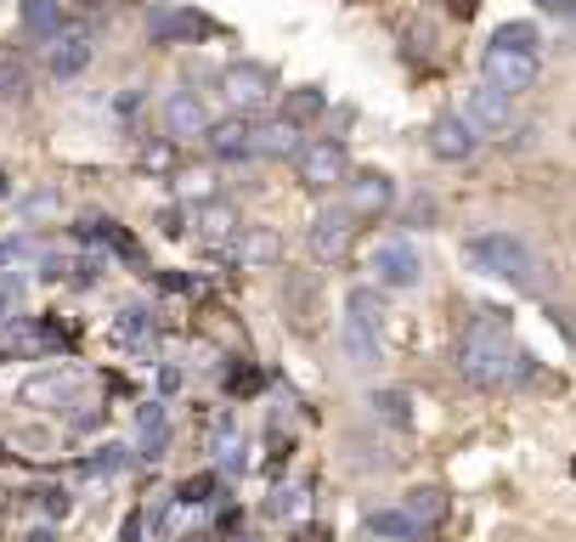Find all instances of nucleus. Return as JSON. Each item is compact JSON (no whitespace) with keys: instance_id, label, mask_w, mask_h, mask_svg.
<instances>
[{"instance_id":"obj_1","label":"nucleus","mask_w":576,"mask_h":542,"mask_svg":"<svg viewBox=\"0 0 576 542\" xmlns=\"http://www.w3.org/2000/svg\"><path fill=\"white\" fill-rule=\"evenodd\" d=\"M458 373L474 390H508L531 379V351H520L515 339L503 333L497 311H474L463 345H458Z\"/></svg>"},{"instance_id":"obj_17","label":"nucleus","mask_w":576,"mask_h":542,"mask_svg":"<svg viewBox=\"0 0 576 542\" xmlns=\"http://www.w3.org/2000/svg\"><path fill=\"white\" fill-rule=\"evenodd\" d=\"M232 255L244 260V266H278V255H283V237L271 232V226H237V237H232Z\"/></svg>"},{"instance_id":"obj_22","label":"nucleus","mask_w":576,"mask_h":542,"mask_svg":"<svg viewBox=\"0 0 576 542\" xmlns=\"http://www.w3.org/2000/svg\"><path fill=\"white\" fill-rule=\"evenodd\" d=\"M401 508H407V515H413V520L430 531V526H440V520H447V492H440V486H413Z\"/></svg>"},{"instance_id":"obj_10","label":"nucleus","mask_w":576,"mask_h":542,"mask_svg":"<svg viewBox=\"0 0 576 542\" xmlns=\"http://www.w3.org/2000/svg\"><path fill=\"white\" fill-rule=\"evenodd\" d=\"M351 244H356V221L339 210V203H333V210H322V215L311 221V232H305V249H311V260H322V266L345 260Z\"/></svg>"},{"instance_id":"obj_21","label":"nucleus","mask_w":576,"mask_h":542,"mask_svg":"<svg viewBox=\"0 0 576 542\" xmlns=\"http://www.w3.org/2000/svg\"><path fill=\"white\" fill-rule=\"evenodd\" d=\"M192 221H198V237H210V244H232L237 226H244V221L232 215V203H198Z\"/></svg>"},{"instance_id":"obj_25","label":"nucleus","mask_w":576,"mask_h":542,"mask_svg":"<svg viewBox=\"0 0 576 542\" xmlns=\"http://www.w3.org/2000/svg\"><path fill=\"white\" fill-rule=\"evenodd\" d=\"M215 469H221V474L249 469V440L237 435V429H221V435H215Z\"/></svg>"},{"instance_id":"obj_9","label":"nucleus","mask_w":576,"mask_h":542,"mask_svg":"<svg viewBox=\"0 0 576 542\" xmlns=\"http://www.w3.org/2000/svg\"><path fill=\"white\" fill-rule=\"evenodd\" d=\"M458 119H463L474 136H481V142H486V136H503L508 125H515V96H503V91H492V85L481 80V85L469 91V102H463Z\"/></svg>"},{"instance_id":"obj_34","label":"nucleus","mask_w":576,"mask_h":542,"mask_svg":"<svg viewBox=\"0 0 576 542\" xmlns=\"http://www.w3.org/2000/svg\"><path fill=\"white\" fill-rule=\"evenodd\" d=\"M542 12H554V17H576V0H537Z\"/></svg>"},{"instance_id":"obj_31","label":"nucleus","mask_w":576,"mask_h":542,"mask_svg":"<svg viewBox=\"0 0 576 542\" xmlns=\"http://www.w3.org/2000/svg\"><path fill=\"white\" fill-rule=\"evenodd\" d=\"M148 328H153V317L142 311V305H125V311H119V322H114V333H119V339H142Z\"/></svg>"},{"instance_id":"obj_24","label":"nucleus","mask_w":576,"mask_h":542,"mask_svg":"<svg viewBox=\"0 0 576 542\" xmlns=\"http://www.w3.org/2000/svg\"><path fill=\"white\" fill-rule=\"evenodd\" d=\"M492 46H503V51H526V57H537V51H542V28H537V23H503V28L492 34Z\"/></svg>"},{"instance_id":"obj_13","label":"nucleus","mask_w":576,"mask_h":542,"mask_svg":"<svg viewBox=\"0 0 576 542\" xmlns=\"http://www.w3.org/2000/svg\"><path fill=\"white\" fill-rule=\"evenodd\" d=\"M424 142H430V153H435V158H447V164H469L474 153H481V136H474L458 114H435Z\"/></svg>"},{"instance_id":"obj_26","label":"nucleus","mask_w":576,"mask_h":542,"mask_svg":"<svg viewBox=\"0 0 576 542\" xmlns=\"http://www.w3.org/2000/svg\"><path fill=\"white\" fill-rule=\"evenodd\" d=\"M80 390V373H46V379H28V401H68Z\"/></svg>"},{"instance_id":"obj_38","label":"nucleus","mask_w":576,"mask_h":542,"mask_svg":"<svg viewBox=\"0 0 576 542\" xmlns=\"http://www.w3.org/2000/svg\"><path fill=\"white\" fill-rule=\"evenodd\" d=\"M7 192H12V181H7V176H0V198H7Z\"/></svg>"},{"instance_id":"obj_12","label":"nucleus","mask_w":576,"mask_h":542,"mask_svg":"<svg viewBox=\"0 0 576 542\" xmlns=\"http://www.w3.org/2000/svg\"><path fill=\"white\" fill-rule=\"evenodd\" d=\"M148 34H153V46H187V40H203V34H215V23L192 12V7H158L148 17Z\"/></svg>"},{"instance_id":"obj_5","label":"nucleus","mask_w":576,"mask_h":542,"mask_svg":"<svg viewBox=\"0 0 576 542\" xmlns=\"http://www.w3.org/2000/svg\"><path fill=\"white\" fill-rule=\"evenodd\" d=\"M221 91L232 102V114L249 119V114H260V108L278 102V74H271L266 62H232L226 74H221Z\"/></svg>"},{"instance_id":"obj_29","label":"nucleus","mask_w":576,"mask_h":542,"mask_svg":"<svg viewBox=\"0 0 576 542\" xmlns=\"http://www.w3.org/2000/svg\"><path fill=\"white\" fill-rule=\"evenodd\" d=\"M271 515H278V520H299L305 515V486H278V492H271Z\"/></svg>"},{"instance_id":"obj_16","label":"nucleus","mask_w":576,"mask_h":542,"mask_svg":"<svg viewBox=\"0 0 576 542\" xmlns=\"http://www.w3.org/2000/svg\"><path fill=\"white\" fill-rule=\"evenodd\" d=\"M91 40L85 34H57L51 40V51H46V68H51V80H80L85 68H91Z\"/></svg>"},{"instance_id":"obj_4","label":"nucleus","mask_w":576,"mask_h":542,"mask_svg":"<svg viewBox=\"0 0 576 542\" xmlns=\"http://www.w3.org/2000/svg\"><path fill=\"white\" fill-rule=\"evenodd\" d=\"M294 169H299V181L311 192H333V187H345V176H351V148L339 142V136H317V142H305L294 153Z\"/></svg>"},{"instance_id":"obj_33","label":"nucleus","mask_w":576,"mask_h":542,"mask_svg":"<svg viewBox=\"0 0 576 542\" xmlns=\"http://www.w3.org/2000/svg\"><path fill=\"white\" fill-rule=\"evenodd\" d=\"M34 497H46V515H51V520H62V515H68V492L46 486V492H34Z\"/></svg>"},{"instance_id":"obj_18","label":"nucleus","mask_w":576,"mask_h":542,"mask_svg":"<svg viewBox=\"0 0 576 542\" xmlns=\"http://www.w3.org/2000/svg\"><path fill=\"white\" fill-rule=\"evenodd\" d=\"M367 537H379V542H424V526L396 503V508H373V515H367Z\"/></svg>"},{"instance_id":"obj_14","label":"nucleus","mask_w":576,"mask_h":542,"mask_svg":"<svg viewBox=\"0 0 576 542\" xmlns=\"http://www.w3.org/2000/svg\"><path fill=\"white\" fill-rule=\"evenodd\" d=\"M203 148H210L221 164H244V158H255V119H221V125H210L203 130Z\"/></svg>"},{"instance_id":"obj_6","label":"nucleus","mask_w":576,"mask_h":542,"mask_svg":"<svg viewBox=\"0 0 576 542\" xmlns=\"http://www.w3.org/2000/svg\"><path fill=\"white\" fill-rule=\"evenodd\" d=\"M367 271H373V288H419L424 283V255H419L413 237H385V244L373 249Z\"/></svg>"},{"instance_id":"obj_35","label":"nucleus","mask_w":576,"mask_h":542,"mask_svg":"<svg viewBox=\"0 0 576 542\" xmlns=\"http://www.w3.org/2000/svg\"><path fill=\"white\" fill-rule=\"evenodd\" d=\"M23 542H57V531H51V526H34V531H28Z\"/></svg>"},{"instance_id":"obj_30","label":"nucleus","mask_w":576,"mask_h":542,"mask_svg":"<svg viewBox=\"0 0 576 542\" xmlns=\"http://www.w3.org/2000/svg\"><path fill=\"white\" fill-rule=\"evenodd\" d=\"M34 237L28 232H12V237H0V266H17V260H34Z\"/></svg>"},{"instance_id":"obj_2","label":"nucleus","mask_w":576,"mask_h":542,"mask_svg":"<svg viewBox=\"0 0 576 542\" xmlns=\"http://www.w3.org/2000/svg\"><path fill=\"white\" fill-rule=\"evenodd\" d=\"M463 260L481 271V278H497V283H515V288H537V255H531V244L520 232H503V226H492V232H474L469 244H463Z\"/></svg>"},{"instance_id":"obj_32","label":"nucleus","mask_w":576,"mask_h":542,"mask_svg":"<svg viewBox=\"0 0 576 542\" xmlns=\"http://www.w3.org/2000/svg\"><path fill=\"white\" fill-rule=\"evenodd\" d=\"M23 91H28V74H23V62L0 57V96H23Z\"/></svg>"},{"instance_id":"obj_19","label":"nucleus","mask_w":576,"mask_h":542,"mask_svg":"<svg viewBox=\"0 0 576 542\" xmlns=\"http://www.w3.org/2000/svg\"><path fill=\"white\" fill-rule=\"evenodd\" d=\"M305 142L289 119H271V125H255V158H294Z\"/></svg>"},{"instance_id":"obj_37","label":"nucleus","mask_w":576,"mask_h":542,"mask_svg":"<svg viewBox=\"0 0 576 542\" xmlns=\"http://www.w3.org/2000/svg\"><path fill=\"white\" fill-rule=\"evenodd\" d=\"M7 322H12V299H7V294H0V328H7Z\"/></svg>"},{"instance_id":"obj_20","label":"nucleus","mask_w":576,"mask_h":542,"mask_svg":"<svg viewBox=\"0 0 576 542\" xmlns=\"http://www.w3.org/2000/svg\"><path fill=\"white\" fill-rule=\"evenodd\" d=\"M23 28L34 34V40H57L62 34V0H23Z\"/></svg>"},{"instance_id":"obj_28","label":"nucleus","mask_w":576,"mask_h":542,"mask_svg":"<svg viewBox=\"0 0 576 542\" xmlns=\"http://www.w3.org/2000/svg\"><path fill=\"white\" fill-rule=\"evenodd\" d=\"M125 463H130V447L108 440V447H96V452L80 463V474H125Z\"/></svg>"},{"instance_id":"obj_36","label":"nucleus","mask_w":576,"mask_h":542,"mask_svg":"<svg viewBox=\"0 0 576 542\" xmlns=\"http://www.w3.org/2000/svg\"><path fill=\"white\" fill-rule=\"evenodd\" d=\"M447 7H452V12H458V17H469V12H474V7H481V0H447Z\"/></svg>"},{"instance_id":"obj_3","label":"nucleus","mask_w":576,"mask_h":542,"mask_svg":"<svg viewBox=\"0 0 576 542\" xmlns=\"http://www.w3.org/2000/svg\"><path fill=\"white\" fill-rule=\"evenodd\" d=\"M379 317H385V299L379 288H351L345 294V317H339V351H345V362L356 373L379 367Z\"/></svg>"},{"instance_id":"obj_27","label":"nucleus","mask_w":576,"mask_h":542,"mask_svg":"<svg viewBox=\"0 0 576 542\" xmlns=\"http://www.w3.org/2000/svg\"><path fill=\"white\" fill-rule=\"evenodd\" d=\"M322 108H328V96H322L317 85H299V91H289V108H283V119H289V125L299 130L305 119H317Z\"/></svg>"},{"instance_id":"obj_23","label":"nucleus","mask_w":576,"mask_h":542,"mask_svg":"<svg viewBox=\"0 0 576 542\" xmlns=\"http://www.w3.org/2000/svg\"><path fill=\"white\" fill-rule=\"evenodd\" d=\"M373 419H385L390 429H413V396L407 390H379L373 396Z\"/></svg>"},{"instance_id":"obj_8","label":"nucleus","mask_w":576,"mask_h":542,"mask_svg":"<svg viewBox=\"0 0 576 542\" xmlns=\"http://www.w3.org/2000/svg\"><path fill=\"white\" fill-rule=\"evenodd\" d=\"M481 80H486L492 91H503V96H520V91H531V85L542 80V62L526 57V51L486 46V57H481Z\"/></svg>"},{"instance_id":"obj_7","label":"nucleus","mask_w":576,"mask_h":542,"mask_svg":"<svg viewBox=\"0 0 576 542\" xmlns=\"http://www.w3.org/2000/svg\"><path fill=\"white\" fill-rule=\"evenodd\" d=\"M339 210L351 221H385L396 210V181L385 169H356V176H345V203Z\"/></svg>"},{"instance_id":"obj_15","label":"nucleus","mask_w":576,"mask_h":542,"mask_svg":"<svg viewBox=\"0 0 576 542\" xmlns=\"http://www.w3.org/2000/svg\"><path fill=\"white\" fill-rule=\"evenodd\" d=\"M169 452V406L164 401H142L136 406V458L158 463Z\"/></svg>"},{"instance_id":"obj_11","label":"nucleus","mask_w":576,"mask_h":542,"mask_svg":"<svg viewBox=\"0 0 576 542\" xmlns=\"http://www.w3.org/2000/svg\"><path fill=\"white\" fill-rule=\"evenodd\" d=\"M210 125L215 119H210V108H203L198 91H169L164 96V136H169V142H198Z\"/></svg>"}]
</instances>
